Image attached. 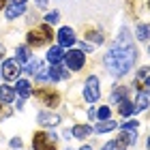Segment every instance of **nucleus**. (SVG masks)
I'll list each match as a JSON object with an SVG mask.
<instances>
[{
  "label": "nucleus",
  "instance_id": "nucleus-20",
  "mask_svg": "<svg viewBox=\"0 0 150 150\" xmlns=\"http://www.w3.org/2000/svg\"><path fill=\"white\" fill-rule=\"evenodd\" d=\"M118 127L114 120H105V122H99L97 127H94V131L97 133H107V131H114V129Z\"/></svg>",
  "mask_w": 150,
  "mask_h": 150
},
{
  "label": "nucleus",
  "instance_id": "nucleus-3",
  "mask_svg": "<svg viewBox=\"0 0 150 150\" xmlns=\"http://www.w3.org/2000/svg\"><path fill=\"white\" fill-rule=\"evenodd\" d=\"M101 92H99V77L97 75H90V77L86 79L84 84V99L88 103H94V101H99Z\"/></svg>",
  "mask_w": 150,
  "mask_h": 150
},
{
  "label": "nucleus",
  "instance_id": "nucleus-35",
  "mask_svg": "<svg viewBox=\"0 0 150 150\" xmlns=\"http://www.w3.org/2000/svg\"><path fill=\"white\" fill-rule=\"evenodd\" d=\"M11 2H15V4H26V0H11Z\"/></svg>",
  "mask_w": 150,
  "mask_h": 150
},
{
  "label": "nucleus",
  "instance_id": "nucleus-30",
  "mask_svg": "<svg viewBox=\"0 0 150 150\" xmlns=\"http://www.w3.org/2000/svg\"><path fill=\"white\" fill-rule=\"evenodd\" d=\"M24 144H22V139H19V137H13L11 139V148H22Z\"/></svg>",
  "mask_w": 150,
  "mask_h": 150
},
{
  "label": "nucleus",
  "instance_id": "nucleus-22",
  "mask_svg": "<svg viewBox=\"0 0 150 150\" xmlns=\"http://www.w3.org/2000/svg\"><path fill=\"white\" fill-rule=\"evenodd\" d=\"M17 60L19 62H30V47H17Z\"/></svg>",
  "mask_w": 150,
  "mask_h": 150
},
{
  "label": "nucleus",
  "instance_id": "nucleus-14",
  "mask_svg": "<svg viewBox=\"0 0 150 150\" xmlns=\"http://www.w3.org/2000/svg\"><path fill=\"white\" fill-rule=\"evenodd\" d=\"M13 99H15V90H13L11 86H6V84L0 86V103H6V105H9Z\"/></svg>",
  "mask_w": 150,
  "mask_h": 150
},
{
  "label": "nucleus",
  "instance_id": "nucleus-37",
  "mask_svg": "<svg viewBox=\"0 0 150 150\" xmlns=\"http://www.w3.org/2000/svg\"><path fill=\"white\" fill-rule=\"evenodd\" d=\"M148 148H150V137H148Z\"/></svg>",
  "mask_w": 150,
  "mask_h": 150
},
{
  "label": "nucleus",
  "instance_id": "nucleus-24",
  "mask_svg": "<svg viewBox=\"0 0 150 150\" xmlns=\"http://www.w3.org/2000/svg\"><path fill=\"white\" fill-rule=\"evenodd\" d=\"M110 116H112V110H110V105H103V107H99V110H97V118L99 120H112L110 118Z\"/></svg>",
  "mask_w": 150,
  "mask_h": 150
},
{
  "label": "nucleus",
  "instance_id": "nucleus-8",
  "mask_svg": "<svg viewBox=\"0 0 150 150\" xmlns=\"http://www.w3.org/2000/svg\"><path fill=\"white\" fill-rule=\"evenodd\" d=\"M24 71H26V73H32V75H35V77H37L39 81L47 79V75H45V64L41 62V60H35V62L26 64V67H24Z\"/></svg>",
  "mask_w": 150,
  "mask_h": 150
},
{
  "label": "nucleus",
  "instance_id": "nucleus-19",
  "mask_svg": "<svg viewBox=\"0 0 150 150\" xmlns=\"http://www.w3.org/2000/svg\"><path fill=\"white\" fill-rule=\"evenodd\" d=\"M142 81H144V86L150 88V67H142L137 71V81L135 84H142Z\"/></svg>",
  "mask_w": 150,
  "mask_h": 150
},
{
  "label": "nucleus",
  "instance_id": "nucleus-40",
  "mask_svg": "<svg viewBox=\"0 0 150 150\" xmlns=\"http://www.w3.org/2000/svg\"><path fill=\"white\" fill-rule=\"evenodd\" d=\"M148 6H150V4H148Z\"/></svg>",
  "mask_w": 150,
  "mask_h": 150
},
{
  "label": "nucleus",
  "instance_id": "nucleus-4",
  "mask_svg": "<svg viewBox=\"0 0 150 150\" xmlns=\"http://www.w3.org/2000/svg\"><path fill=\"white\" fill-rule=\"evenodd\" d=\"M32 148H35V150H56V135L35 133V139H32Z\"/></svg>",
  "mask_w": 150,
  "mask_h": 150
},
{
  "label": "nucleus",
  "instance_id": "nucleus-21",
  "mask_svg": "<svg viewBox=\"0 0 150 150\" xmlns=\"http://www.w3.org/2000/svg\"><path fill=\"white\" fill-rule=\"evenodd\" d=\"M137 39L139 41H148L150 39V24H139L137 26Z\"/></svg>",
  "mask_w": 150,
  "mask_h": 150
},
{
  "label": "nucleus",
  "instance_id": "nucleus-1",
  "mask_svg": "<svg viewBox=\"0 0 150 150\" xmlns=\"http://www.w3.org/2000/svg\"><path fill=\"white\" fill-rule=\"evenodd\" d=\"M135 58H137V52H135V45L131 41V32H129V28H122L114 47L105 54V67L116 77H120V75L131 71V67L135 64Z\"/></svg>",
  "mask_w": 150,
  "mask_h": 150
},
{
  "label": "nucleus",
  "instance_id": "nucleus-6",
  "mask_svg": "<svg viewBox=\"0 0 150 150\" xmlns=\"http://www.w3.org/2000/svg\"><path fill=\"white\" fill-rule=\"evenodd\" d=\"M64 62H67V67H69L71 71H79L81 67H84V62H86L84 52H79V50H71L69 54H64Z\"/></svg>",
  "mask_w": 150,
  "mask_h": 150
},
{
  "label": "nucleus",
  "instance_id": "nucleus-26",
  "mask_svg": "<svg viewBox=\"0 0 150 150\" xmlns=\"http://www.w3.org/2000/svg\"><path fill=\"white\" fill-rule=\"evenodd\" d=\"M135 139H137L135 131H125V133H122V137H120V142H125V144H135Z\"/></svg>",
  "mask_w": 150,
  "mask_h": 150
},
{
  "label": "nucleus",
  "instance_id": "nucleus-11",
  "mask_svg": "<svg viewBox=\"0 0 150 150\" xmlns=\"http://www.w3.org/2000/svg\"><path fill=\"white\" fill-rule=\"evenodd\" d=\"M47 60H50L52 64H60L64 60V50L60 45H54V47H50L47 50Z\"/></svg>",
  "mask_w": 150,
  "mask_h": 150
},
{
  "label": "nucleus",
  "instance_id": "nucleus-28",
  "mask_svg": "<svg viewBox=\"0 0 150 150\" xmlns=\"http://www.w3.org/2000/svg\"><path fill=\"white\" fill-rule=\"evenodd\" d=\"M88 39L90 41H94V43H103V35H101V32H88Z\"/></svg>",
  "mask_w": 150,
  "mask_h": 150
},
{
  "label": "nucleus",
  "instance_id": "nucleus-29",
  "mask_svg": "<svg viewBox=\"0 0 150 150\" xmlns=\"http://www.w3.org/2000/svg\"><path fill=\"white\" fill-rule=\"evenodd\" d=\"M137 127H139V125H137L135 120H129V122H125V127H122V129H125V131H135Z\"/></svg>",
  "mask_w": 150,
  "mask_h": 150
},
{
  "label": "nucleus",
  "instance_id": "nucleus-34",
  "mask_svg": "<svg viewBox=\"0 0 150 150\" xmlns=\"http://www.w3.org/2000/svg\"><path fill=\"white\" fill-rule=\"evenodd\" d=\"M79 150H92V146H88V144H84V146H81Z\"/></svg>",
  "mask_w": 150,
  "mask_h": 150
},
{
  "label": "nucleus",
  "instance_id": "nucleus-33",
  "mask_svg": "<svg viewBox=\"0 0 150 150\" xmlns=\"http://www.w3.org/2000/svg\"><path fill=\"white\" fill-rule=\"evenodd\" d=\"M37 6H41V9H45V6H47V0H37Z\"/></svg>",
  "mask_w": 150,
  "mask_h": 150
},
{
  "label": "nucleus",
  "instance_id": "nucleus-18",
  "mask_svg": "<svg viewBox=\"0 0 150 150\" xmlns=\"http://www.w3.org/2000/svg\"><path fill=\"white\" fill-rule=\"evenodd\" d=\"M90 131H92V127H86V125H75L71 133H73L77 139H84V137H88V135H90Z\"/></svg>",
  "mask_w": 150,
  "mask_h": 150
},
{
  "label": "nucleus",
  "instance_id": "nucleus-12",
  "mask_svg": "<svg viewBox=\"0 0 150 150\" xmlns=\"http://www.w3.org/2000/svg\"><path fill=\"white\" fill-rule=\"evenodd\" d=\"M15 92H17V94H19V97H22V99L30 97V94H32L30 81H28V79H19V81H17V86H15Z\"/></svg>",
  "mask_w": 150,
  "mask_h": 150
},
{
  "label": "nucleus",
  "instance_id": "nucleus-31",
  "mask_svg": "<svg viewBox=\"0 0 150 150\" xmlns=\"http://www.w3.org/2000/svg\"><path fill=\"white\" fill-rule=\"evenodd\" d=\"M88 118H90V120L97 118V107H90V110H88Z\"/></svg>",
  "mask_w": 150,
  "mask_h": 150
},
{
  "label": "nucleus",
  "instance_id": "nucleus-2",
  "mask_svg": "<svg viewBox=\"0 0 150 150\" xmlns=\"http://www.w3.org/2000/svg\"><path fill=\"white\" fill-rule=\"evenodd\" d=\"M52 28L50 24H41L39 28H32L28 30V35H26V41H28V45L32 47H39V45H45L47 41H52Z\"/></svg>",
  "mask_w": 150,
  "mask_h": 150
},
{
  "label": "nucleus",
  "instance_id": "nucleus-27",
  "mask_svg": "<svg viewBox=\"0 0 150 150\" xmlns=\"http://www.w3.org/2000/svg\"><path fill=\"white\" fill-rule=\"evenodd\" d=\"M58 19H60L58 11H52V13H47V15H45V24H58Z\"/></svg>",
  "mask_w": 150,
  "mask_h": 150
},
{
  "label": "nucleus",
  "instance_id": "nucleus-10",
  "mask_svg": "<svg viewBox=\"0 0 150 150\" xmlns=\"http://www.w3.org/2000/svg\"><path fill=\"white\" fill-rule=\"evenodd\" d=\"M37 120H39L41 127H56L60 122V116L58 114H50V112H41L37 116Z\"/></svg>",
  "mask_w": 150,
  "mask_h": 150
},
{
  "label": "nucleus",
  "instance_id": "nucleus-16",
  "mask_svg": "<svg viewBox=\"0 0 150 150\" xmlns=\"http://www.w3.org/2000/svg\"><path fill=\"white\" fill-rule=\"evenodd\" d=\"M24 11H26V6H24V4H15V2H13L11 6H6L4 15H6V19H15V17L22 15Z\"/></svg>",
  "mask_w": 150,
  "mask_h": 150
},
{
  "label": "nucleus",
  "instance_id": "nucleus-39",
  "mask_svg": "<svg viewBox=\"0 0 150 150\" xmlns=\"http://www.w3.org/2000/svg\"><path fill=\"white\" fill-rule=\"evenodd\" d=\"M148 52H150V47H148Z\"/></svg>",
  "mask_w": 150,
  "mask_h": 150
},
{
  "label": "nucleus",
  "instance_id": "nucleus-23",
  "mask_svg": "<svg viewBox=\"0 0 150 150\" xmlns=\"http://www.w3.org/2000/svg\"><path fill=\"white\" fill-rule=\"evenodd\" d=\"M127 88H116V90H114V94H112V103H120V101H125V97H127Z\"/></svg>",
  "mask_w": 150,
  "mask_h": 150
},
{
  "label": "nucleus",
  "instance_id": "nucleus-25",
  "mask_svg": "<svg viewBox=\"0 0 150 150\" xmlns=\"http://www.w3.org/2000/svg\"><path fill=\"white\" fill-rule=\"evenodd\" d=\"M103 150H127V144H125V142H120V139L107 142V144L103 146Z\"/></svg>",
  "mask_w": 150,
  "mask_h": 150
},
{
  "label": "nucleus",
  "instance_id": "nucleus-13",
  "mask_svg": "<svg viewBox=\"0 0 150 150\" xmlns=\"http://www.w3.org/2000/svg\"><path fill=\"white\" fill-rule=\"evenodd\" d=\"M150 107V94L148 92H139L137 94V99H135V110L137 112H144Z\"/></svg>",
  "mask_w": 150,
  "mask_h": 150
},
{
  "label": "nucleus",
  "instance_id": "nucleus-17",
  "mask_svg": "<svg viewBox=\"0 0 150 150\" xmlns=\"http://www.w3.org/2000/svg\"><path fill=\"white\" fill-rule=\"evenodd\" d=\"M118 105H120V110H118V112L125 116V118H129V116H133L135 112H137V110H135V105L131 103V101H127V99H125V101H120Z\"/></svg>",
  "mask_w": 150,
  "mask_h": 150
},
{
  "label": "nucleus",
  "instance_id": "nucleus-36",
  "mask_svg": "<svg viewBox=\"0 0 150 150\" xmlns=\"http://www.w3.org/2000/svg\"><path fill=\"white\" fill-rule=\"evenodd\" d=\"M6 4V0H0V9H2V6Z\"/></svg>",
  "mask_w": 150,
  "mask_h": 150
},
{
  "label": "nucleus",
  "instance_id": "nucleus-5",
  "mask_svg": "<svg viewBox=\"0 0 150 150\" xmlns=\"http://www.w3.org/2000/svg\"><path fill=\"white\" fill-rule=\"evenodd\" d=\"M2 77L6 81H13V79H17L19 75H22V69H19V60H4L2 62Z\"/></svg>",
  "mask_w": 150,
  "mask_h": 150
},
{
  "label": "nucleus",
  "instance_id": "nucleus-32",
  "mask_svg": "<svg viewBox=\"0 0 150 150\" xmlns=\"http://www.w3.org/2000/svg\"><path fill=\"white\" fill-rule=\"evenodd\" d=\"M81 50H84V52H92V45H88V43H81Z\"/></svg>",
  "mask_w": 150,
  "mask_h": 150
},
{
  "label": "nucleus",
  "instance_id": "nucleus-7",
  "mask_svg": "<svg viewBox=\"0 0 150 150\" xmlns=\"http://www.w3.org/2000/svg\"><path fill=\"white\" fill-rule=\"evenodd\" d=\"M75 43V30L69 28V26H62L58 30V45L60 47H71Z\"/></svg>",
  "mask_w": 150,
  "mask_h": 150
},
{
  "label": "nucleus",
  "instance_id": "nucleus-9",
  "mask_svg": "<svg viewBox=\"0 0 150 150\" xmlns=\"http://www.w3.org/2000/svg\"><path fill=\"white\" fill-rule=\"evenodd\" d=\"M37 97H39V101H43L47 107H56V105L60 103L58 92H54V90H39V92H37Z\"/></svg>",
  "mask_w": 150,
  "mask_h": 150
},
{
  "label": "nucleus",
  "instance_id": "nucleus-15",
  "mask_svg": "<svg viewBox=\"0 0 150 150\" xmlns=\"http://www.w3.org/2000/svg\"><path fill=\"white\" fill-rule=\"evenodd\" d=\"M64 77H69V71H64L60 64H52V69H50V79H52V81H58V79H64Z\"/></svg>",
  "mask_w": 150,
  "mask_h": 150
},
{
  "label": "nucleus",
  "instance_id": "nucleus-38",
  "mask_svg": "<svg viewBox=\"0 0 150 150\" xmlns=\"http://www.w3.org/2000/svg\"><path fill=\"white\" fill-rule=\"evenodd\" d=\"M0 77H2V71H0Z\"/></svg>",
  "mask_w": 150,
  "mask_h": 150
}]
</instances>
